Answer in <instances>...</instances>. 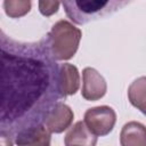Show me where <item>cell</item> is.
Returning <instances> with one entry per match:
<instances>
[{"instance_id": "cell-8", "label": "cell", "mask_w": 146, "mask_h": 146, "mask_svg": "<svg viewBox=\"0 0 146 146\" xmlns=\"http://www.w3.org/2000/svg\"><path fill=\"white\" fill-rule=\"evenodd\" d=\"M122 146H146V127L139 122H128L120 135Z\"/></svg>"}, {"instance_id": "cell-4", "label": "cell", "mask_w": 146, "mask_h": 146, "mask_svg": "<svg viewBox=\"0 0 146 146\" xmlns=\"http://www.w3.org/2000/svg\"><path fill=\"white\" fill-rule=\"evenodd\" d=\"M116 122V114L108 106H97L89 108L84 114V123L89 130L98 136L108 135Z\"/></svg>"}, {"instance_id": "cell-5", "label": "cell", "mask_w": 146, "mask_h": 146, "mask_svg": "<svg viewBox=\"0 0 146 146\" xmlns=\"http://www.w3.org/2000/svg\"><path fill=\"white\" fill-rule=\"evenodd\" d=\"M83 87H82V97L87 100H97L100 99L106 94V82L105 79L91 67H86L82 71Z\"/></svg>"}, {"instance_id": "cell-1", "label": "cell", "mask_w": 146, "mask_h": 146, "mask_svg": "<svg viewBox=\"0 0 146 146\" xmlns=\"http://www.w3.org/2000/svg\"><path fill=\"white\" fill-rule=\"evenodd\" d=\"M0 137L7 145L43 124L62 97L60 71L47 36L22 42L0 33Z\"/></svg>"}, {"instance_id": "cell-12", "label": "cell", "mask_w": 146, "mask_h": 146, "mask_svg": "<svg viewBox=\"0 0 146 146\" xmlns=\"http://www.w3.org/2000/svg\"><path fill=\"white\" fill-rule=\"evenodd\" d=\"M3 9L9 17L18 18L30 11L31 0H5Z\"/></svg>"}, {"instance_id": "cell-9", "label": "cell", "mask_w": 146, "mask_h": 146, "mask_svg": "<svg viewBox=\"0 0 146 146\" xmlns=\"http://www.w3.org/2000/svg\"><path fill=\"white\" fill-rule=\"evenodd\" d=\"M60 71V90L62 97L74 95L80 86V76L78 68L72 64H62Z\"/></svg>"}, {"instance_id": "cell-13", "label": "cell", "mask_w": 146, "mask_h": 146, "mask_svg": "<svg viewBox=\"0 0 146 146\" xmlns=\"http://www.w3.org/2000/svg\"><path fill=\"white\" fill-rule=\"evenodd\" d=\"M59 0H39V10L43 16H51L57 13Z\"/></svg>"}, {"instance_id": "cell-6", "label": "cell", "mask_w": 146, "mask_h": 146, "mask_svg": "<svg viewBox=\"0 0 146 146\" xmlns=\"http://www.w3.org/2000/svg\"><path fill=\"white\" fill-rule=\"evenodd\" d=\"M73 116L72 110L67 105L58 102L47 115L43 124L51 133H60L71 125Z\"/></svg>"}, {"instance_id": "cell-2", "label": "cell", "mask_w": 146, "mask_h": 146, "mask_svg": "<svg viewBox=\"0 0 146 146\" xmlns=\"http://www.w3.org/2000/svg\"><path fill=\"white\" fill-rule=\"evenodd\" d=\"M131 1L132 0H62L67 17L79 25L111 15Z\"/></svg>"}, {"instance_id": "cell-3", "label": "cell", "mask_w": 146, "mask_h": 146, "mask_svg": "<svg viewBox=\"0 0 146 146\" xmlns=\"http://www.w3.org/2000/svg\"><path fill=\"white\" fill-rule=\"evenodd\" d=\"M51 54L57 60H66L78 50L81 31L67 21L57 22L46 35Z\"/></svg>"}, {"instance_id": "cell-10", "label": "cell", "mask_w": 146, "mask_h": 146, "mask_svg": "<svg viewBox=\"0 0 146 146\" xmlns=\"http://www.w3.org/2000/svg\"><path fill=\"white\" fill-rule=\"evenodd\" d=\"M50 131L46 128L44 124H40L19 136L16 137L15 144L19 146H29V145H50Z\"/></svg>"}, {"instance_id": "cell-11", "label": "cell", "mask_w": 146, "mask_h": 146, "mask_svg": "<svg viewBox=\"0 0 146 146\" xmlns=\"http://www.w3.org/2000/svg\"><path fill=\"white\" fill-rule=\"evenodd\" d=\"M128 97L131 105L146 115V76H140L130 84Z\"/></svg>"}, {"instance_id": "cell-7", "label": "cell", "mask_w": 146, "mask_h": 146, "mask_svg": "<svg viewBox=\"0 0 146 146\" xmlns=\"http://www.w3.org/2000/svg\"><path fill=\"white\" fill-rule=\"evenodd\" d=\"M97 143V136L94 135L84 121L76 122L65 136V145H82V146H94Z\"/></svg>"}]
</instances>
